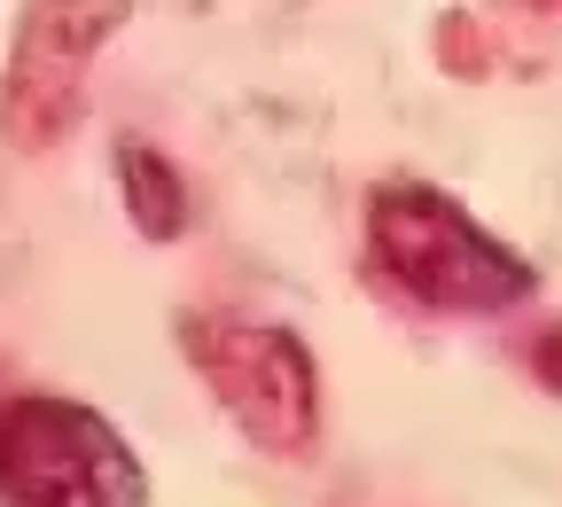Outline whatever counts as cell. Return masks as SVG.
Returning a JSON list of instances; mask_svg holds the SVG:
<instances>
[{
  "label": "cell",
  "mask_w": 562,
  "mask_h": 507,
  "mask_svg": "<svg viewBox=\"0 0 562 507\" xmlns=\"http://www.w3.org/2000/svg\"><path fill=\"white\" fill-rule=\"evenodd\" d=\"M133 0H32L16 24V55H9V87H0V125L16 149H40L70 125L87 87V63L102 55V40L125 24Z\"/></svg>",
  "instance_id": "4"
},
{
  "label": "cell",
  "mask_w": 562,
  "mask_h": 507,
  "mask_svg": "<svg viewBox=\"0 0 562 507\" xmlns=\"http://www.w3.org/2000/svg\"><path fill=\"white\" fill-rule=\"evenodd\" d=\"M188 359L220 406L243 421V438L266 453H305L313 446V359L290 328L266 320H188L180 328Z\"/></svg>",
  "instance_id": "3"
},
{
  "label": "cell",
  "mask_w": 562,
  "mask_h": 507,
  "mask_svg": "<svg viewBox=\"0 0 562 507\" xmlns=\"http://www.w3.org/2000/svg\"><path fill=\"white\" fill-rule=\"evenodd\" d=\"M368 243H375V266L430 313H501V305L531 297V281H539L508 243H492L453 195L414 188V180L375 188Z\"/></svg>",
  "instance_id": "1"
},
{
  "label": "cell",
  "mask_w": 562,
  "mask_h": 507,
  "mask_svg": "<svg viewBox=\"0 0 562 507\" xmlns=\"http://www.w3.org/2000/svg\"><path fill=\"white\" fill-rule=\"evenodd\" d=\"M0 499L9 507H149L125 438L70 398H0Z\"/></svg>",
  "instance_id": "2"
},
{
  "label": "cell",
  "mask_w": 562,
  "mask_h": 507,
  "mask_svg": "<svg viewBox=\"0 0 562 507\" xmlns=\"http://www.w3.org/2000/svg\"><path fill=\"white\" fill-rule=\"evenodd\" d=\"M117 188H125V211H133V227L149 243H172L188 227V195H180V180H172V165L157 149H140V140L117 149Z\"/></svg>",
  "instance_id": "5"
}]
</instances>
